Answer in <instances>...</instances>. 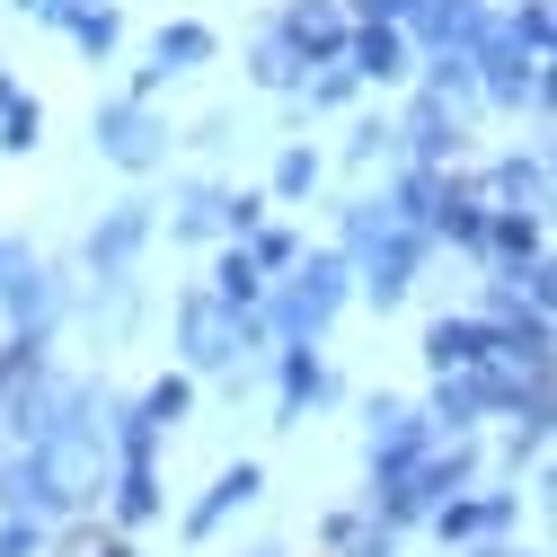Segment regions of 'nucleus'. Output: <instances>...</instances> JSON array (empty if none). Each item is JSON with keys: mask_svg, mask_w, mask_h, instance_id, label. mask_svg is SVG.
Segmentation results:
<instances>
[{"mask_svg": "<svg viewBox=\"0 0 557 557\" xmlns=\"http://www.w3.org/2000/svg\"><path fill=\"white\" fill-rule=\"evenodd\" d=\"M62 557H124V548H115V540H98V531H81L72 548H62Z\"/></svg>", "mask_w": 557, "mask_h": 557, "instance_id": "f257e3e1", "label": "nucleus"}]
</instances>
